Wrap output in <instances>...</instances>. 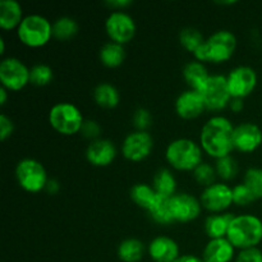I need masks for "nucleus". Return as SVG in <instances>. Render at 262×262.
Instances as JSON below:
<instances>
[{"label": "nucleus", "instance_id": "nucleus-19", "mask_svg": "<svg viewBox=\"0 0 262 262\" xmlns=\"http://www.w3.org/2000/svg\"><path fill=\"white\" fill-rule=\"evenodd\" d=\"M234 253V246L228 241V238L210 239L205 246L202 260L204 262H232Z\"/></svg>", "mask_w": 262, "mask_h": 262}, {"label": "nucleus", "instance_id": "nucleus-10", "mask_svg": "<svg viewBox=\"0 0 262 262\" xmlns=\"http://www.w3.org/2000/svg\"><path fill=\"white\" fill-rule=\"evenodd\" d=\"M105 30L113 42L124 43L129 42L136 35V22L124 10H114L105 20Z\"/></svg>", "mask_w": 262, "mask_h": 262}, {"label": "nucleus", "instance_id": "nucleus-9", "mask_svg": "<svg viewBox=\"0 0 262 262\" xmlns=\"http://www.w3.org/2000/svg\"><path fill=\"white\" fill-rule=\"evenodd\" d=\"M0 82L8 91H19L30 83V69L17 58H5L0 63Z\"/></svg>", "mask_w": 262, "mask_h": 262}, {"label": "nucleus", "instance_id": "nucleus-34", "mask_svg": "<svg viewBox=\"0 0 262 262\" xmlns=\"http://www.w3.org/2000/svg\"><path fill=\"white\" fill-rule=\"evenodd\" d=\"M193 177L197 181V183L202 184V186H205V188H206V187L216 183L215 179H216L217 174L216 170H215V166H212L211 164L204 163V161H202V163L193 170Z\"/></svg>", "mask_w": 262, "mask_h": 262}, {"label": "nucleus", "instance_id": "nucleus-31", "mask_svg": "<svg viewBox=\"0 0 262 262\" xmlns=\"http://www.w3.org/2000/svg\"><path fill=\"white\" fill-rule=\"evenodd\" d=\"M243 183L246 184L255 200L262 199V169L250 168L245 174Z\"/></svg>", "mask_w": 262, "mask_h": 262}, {"label": "nucleus", "instance_id": "nucleus-44", "mask_svg": "<svg viewBox=\"0 0 262 262\" xmlns=\"http://www.w3.org/2000/svg\"><path fill=\"white\" fill-rule=\"evenodd\" d=\"M7 96H8V90L4 87H0V104L4 105L7 102Z\"/></svg>", "mask_w": 262, "mask_h": 262}, {"label": "nucleus", "instance_id": "nucleus-15", "mask_svg": "<svg viewBox=\"0 0 262 262\" xmlns=\"http://www.w3.org/2000/svg\"><path fill=\"white\" fill-rule=\"evenodd\" d=\"M262 143V130L255 123H241L234 128V148L241 152H253Z\"/></svg>", "mask_w": 262, "mask_h": 262}, {"label": "nucleus", "instance_id": "nucleus-2", "mask_svg": "<svg viewBox=\"0 0 262 262\" xmlns=\"http://www.w3.org/2000/svg\"><path fill=\"white\" fill-rule=\"evenodd\" d=\"M237 49V37L232 31L220 30L209 38L193 53L194 59L201 63H224L229 60Z\"/></svg>", "mask_w": 262, "mask_h": 262}, {"label": "nucleus", "instance_id": "nucleus-8", "mask_svg": "<svg viewBox=\"0 0 262 262\" xmlns=\"http://www.w3.org/2000/svg\"><path fill=\"white\" fill-rule=\"evenodd\" d=\"M202 99L205 101V106L207 110L219 112L229 106L232 100V95L228 87L227 77L223 74H210L206 83L200 90Z\"/></svg>", "mask_w": 262, "mask_h": 262}, {"label": "nucleus", "instance_id": "nucleus-30", "mask_svg": "<svg viewBox=\"0 0 262 262\" xmlns=\"http://www.w3.org/2000/svg\"><path fill=\"white\" fill-rule=\"evenodd\" d=\"M179 41L187 51L194 53L205 42V38L199 30L193 27H187L183 28L179 33Z\"/></svg>", "mask_w": 262, "mask_h": 262}, {"label": "nucleus", "instance_id": "nucleus-27", "mask_svg": "<svg viewBox=\"0 0 262 262\" xmlns=\"http://www.w3.org/2000/svg\"><path fill=\"white\" fill-rule=\"evenodd\" d=\"M145 255V246L140 239L128 238L118 247V257L123 262H140Z\"/></svg>", "mask_w": 262, "mask_h": 262}, {"label": "nucleus", "instance_id": "nucleus-7", "mask_svg": "<svg viewBox=\"0 0 262 262\" xmlns=\"http://www.w3.org/2000/svg\"><path fill=\"white\" fill-rule=\"evenodd\" d=\"M15 178L18 184L30 193H37L46 188L48 174L40 161L35 159H23L15 166Z\"/></svg>", "mask_w": 262, "mask_h": 262}, {"label": "nucleus", "instance_id": "nucleus-38", "mask_svg": "<svg viewBox=\"0 0 262 262\" xmlns=\"http://www.w3.org/2000/svg\"><path fill=\"white\" fill-rule=\"evenodd\" d=\"M100 132H101V127H100L99 123L95 122V120H84L81 129V133L84 137L95 141L100 136Z\"/></svg>", "mask_w": 262, "mask_h": 262}, {"label": "nucleus", "instance_id": "nucleus-32", "mask_svg": "<svg viewBox=\"0 0 262 262\" xmlns=\"http://www.w3.org/2000/svg\"><path fill=\"white\" fill-rule=\"evenodd\" d=\"M215 170L217 177H220L224 181H232L235 178L238 173L237 161L232 156H225V158L217 159L215 164Z\"/></svg>", "mask_w": 262, "mask_h": 262}, {"label": "nucleus", "instance_id": "nucleus-33", "mask_svg": "<svg viewBox=\"0 0 262 262\" xmlns=\"http://www.w3.org/2000/svg\"><path fill=\"white\" fill-rule=\"evenodd\" d=\"M53 81V69L46 64H36L30 69V83L46 86Z\"/></svg>", "mask_w": 262, "mask_h": 262}, {"label": "nucleus", "instance_id": "nucleus-25", "mask_svg": "<svg viewBox=\"0 0 262 262\" xmlns=\"http://www.w3.org/2000/svg\"><path fill=\"white\" fill-rule=\"evenodd\" d=\"M130 199L137 206L148 211L156 202V200L159 199V194L156 193L154 187L150 184L137 183L130 189Z\"/></svg>", "mask_w": 262, "mask_h": 262}, {"label": "nucleus", "instance_id": "nucleus-22", "mask_svg": "<svg viewBox=\"0 0 262 262\" xmlns=\"http://www.w3.org/2000/svg\"><path fill=\"white\" fill-rule=\"evenodd\" d=\"M183 77L186 79L187 84L191 90L200 91L202 89L206 81L209 79L210 74L207 72L205 63H201L199 60L189 61L184 66L183 68Z\"/></svg>", "mask_w": 262, "mask_h": 262}, {"label": "nucleus", "instance_id": "nucleus-24", "mask_svg": "<svg viewBox=\"0 0 262 262\" xmlns=\"http://www.w3.org/2000/svg\"><path fill=\"white\" fill-rule=\"evenodd\" d=\"M94 99L99 106L105 107V109H113L119 104L120 95L117 87L107 82H102L95 87Z\"/></svg>", "mask_w": 262, "mask_h": 262}, {"label": "nucleus", "instance_id": "nucleus-5", "mask_svg": "<svg viewBox=\"0 0 262 262\" xmlns=\"http://www.w3.org/2000/svg\"><path fill=\"white\" fill-rule=\"evenodd\" d=\"M17 36L28 48H41L53 37V25L43 15H26L17 28Z\"/></svg>", "mask_w": 262, "mask_h": 262}, {"label": "nucleus", "instance_id": "nucleus-28", "mask_svg": "<svg viewBox=\"0 0 262 262\" xmlns=\"http://www.w3.org/2000/svg\"><path fill=\"white\" fill-rule=\"evenodd\" d=\"M147 212L151 216V219L158 223V224L168 225L174 223L173 214H171L170 209V199L159 196V199L156 200L155 204L152 205V207Z\"/></svg>", "mask_w": 262, "mask_h": 262}, {"label": "nucleus", "instance_id": "nucleus-11", "mask_svg": "<svg viewBox=\"0 0 262 262\" xmlns=\"http://www.w3.org/2000/svg\"><path fill=\"white\" fill-rule=\"evenodd\" d=\"M227 79L232 99H245L257 86V73L248 66H239L232 69Z\"/></svg>", "mask_w": 262, "mask_h": 262}, {"label": "nucleus", "instance_id": "nucleus-40", "mask_svg": "<svg viewBox=\"0 0 262 262\" xmlns=\"http://www.w3.org/2000/svg\"><path fill=\"white\" fill-rule=\"evenodd\" d=\"M106 5L114 10H123L132 5V2L130 0H109V2H106Z\"/></svg>", "mask_w": 262, "mask_h": 262}, {"label": "nucleus", "instance_id": "nucleus-26", "mask_svg": "<svg viewBox=\"0 0 262 262\" xmlns=\"http://www.w3.org/2000/svg\"><path fill=\"white\" fill-rule=\"evenodd\" d=\"M100 60L107 68H117L122 66L125 59L124 46L117 42H106L100 50Z\"/></svg>", "mask_w": 262, "mask_h": 262}, {"label": "nucleus", "instance_id": "nucleus-4", "mask_svg": "<svg viewBox=\"0 0 262 262\" xmlns=\"http://www.w3.org/2000/svg\"><path fill=\"white\" fill-rule=\"evenodd\" d=\"M201 145L189 138H177L171 141L165 151L166 161L181 171H193L202 163Z\"/></svg>", "mask_w": 262, "mask_h": 262}, {"label": "nucleus", "instance_id": "nucleus-18", "mask_svg": "<svg viewBox=\"0 0 262 262\" xmlns=\"http://www.w3.org/2000/svg\"><path fill=\"white\" fill-rule=\"evenodd\" d=\"M148 255L155 262H176L179 256V246L173 238L159 235L148 245Z\"/></svg>", "mask_w": 262, "mask_h": 262}, {"label": "nucleus", "instance_id": "nucleus-39", "mask_svg": "<svg viewBox=\"0 0 262 262\" xmlns=\"http://www.w3.org/2000/svg\"><path fill=\"white\" fill-rule=\"evenodd\" d=\"M14 130V124L5 114H2L0 117V138L2 141H5L8 137H10Z\"/></svg>", "mask_w": 262, "mask_h": 262}, {"label": "nucleus", "instance_id": "nucleus-37", "mask_svg": "<svg viewBox=\"0 0 262 262\" xmlns=\"http://www.w3.org/2000/svg\"><path fill=\"white\" fill-rule=\"evenodd\" d=\"M234 262H262V252L257 247L243 250L238 253Z\"/></svg>", "mask_w": 262, "mask_h": 262}, {"label": "nucleus", "instance_id": "nucleus-41", "mask_svg": "<svg viewBox=\"0 0 262 262\" xmlns=\"http://www.w3.org/2000/svg\"><path fill=\"white\" fill-rule=\"evenodd\" d=\"M230 110H233L234 113L242 112L243 107H245V104H243V99H232L229 102Z\"/></svg>", "mask_w": 262, "mask_h": 262}, {"label": "nucleus", "instance_id": "nucleus-45", "mask_svg": "<svg viewBox=\"0 0 262 262\" xmlns=\"http://www.w3.org/2000/svg\"><path fill=\"white\" fill-rule=\"evenodd\" d=\"M0 45H2V49H0V54L5 53V41L4 38H0Z\"/></svg>", "mask_w": 262, "mask_h": 262}, {"label": "nucleus", "instance_id": "nucleus-46", "mask_svg": "<svg viewBox=\"0 0 262 262\" xmlns=\"http://www.w3.org/2000/svg\"><path fill=\"white\" fill-rule=\"evenodd\" d=\"M219 4H235V2H220Z\"/></svg>", "mask_w": 262, "mask_h": 262}, {"label": "nucleus", "instance_id": "nucleus-6", "mask_svg": "<svg viewBox=\"0 0 262 262\" xmlns=\"http://www.w3.org/2000/svg\"><path fill=\"white\" fill-rule=\"evenodd\" d=\"M49 123L58 133L72 136L81 132L84 119L81 110L72 102H58L49 113Z\"/></svg>", "mask_w": 262, "mask_h": 262}, {"label": "nucleus", "instance_id": "nucleus-17", "mask_svg": "<svg viewBox=\"0 0 262 262\" xmlns=\"http://www.w3.org/2000/svg\"><path fill=\"white\" fill-rule=\"evenodd\" d=\"M117 148L110 140L97 138L92 141L86 150V159L95 166H107L114 161Z\"/></svg>", "mask_w": 262, "mask_h": 262}, {"label": "nucleus", "instance_id": "nucleus-14", "mask_svg": "<svg viewBox=\"0 0 262 262\" xmlns=\"http://www.w3.org/2000/svg\"><path fill=\"white\" fill-rule=\"evenodd\" d=\"M170 209L174 223H191L200 216L201 201L189 193H176L170 199Z\"/></svg>", "mask_w": 262, "mask_h": 262}, {"label": "nucleus", "instance_id": "nucleus-16", "mask_svg": "<svg viewBox=\"0 0 262 262\" xmlns=\"http://www.w3.org/2000/svg\"><path fill=\"white\" fill-rule=\"evenodd\" d=\"M205 109L206 106L201 92L196 90H187L176 100V112L182 119H196L205 112Z\"/></svg>", "mask_w": 262, "mask_h": 262}, {"label": "nucleus", "instance_id": "nucleus-12", "mask_svg": "<svg viewBox=\"0 0 262 262\" xmlns=\"http://www.w3.org/2000/svg\"><path fill=\"white\" fill-rule=\"evenodd\" d=\"M200 201L207 211L222 214L232 206L233 188L225 183H214L204 189Z\"/></svg>", "mask_w": 262, "mask_h": 262}, {"label": "nucleus", "instance_id": "nucleus-42", "mask_svg": "<svg viewBox=\"0 0 262 262\" xmlns=\"http://www.w3.org/2000/svg\"><path fill=\"white\" fill-rule=\"evenodd\" d=\"M59 188H60V186H59L58 181H55V179H49L48 184H46V191L49 192V193L51 194H55L56 192L59 191Z\"/></svg>", "mask_w": 262, "mask_h": 262}, {"label": "nucleus", "instance_id": "nucleus-20", "mask_svg": "<svg viewBox=\"0 0 262 262\" xmlns=\"http://www.w3.org/2000/svg\"><path fill=\"white\" fill-rule=\"evenodd\" d=\"M23 9L17 0L0 2V27L5 31L19 27L23 20Z\"/></svg>", "mask_w": 262, "mask_h": 262}, {"label": "nucleus", "instance_id": "nucleus-3", "mask_svg": "<svg viewBox=\"0 0 262 262\" xmlns=\"http://www.w3.org/2000/svg\"><path fill=\"white\" fill-rule=\"evenodd\" d=\"M227 238L235 250L255 248L262 241V220L256 215H237L230 223Z\"/></svg>", "mask_w": 262, "mask_h": 262}, {"label": "nucleus", "instance_id": "nucleus-35", "mask_svg": "<svg viewBox=\"0 0 262 262\" xmlns=\"http://www.w3.org/2000/svg\"><path fill=\"white\" fill-rule=\"evenodd\" d=\"M253 201H256L255 197L245 183H239L233 187V204L238 205V206H246Z\"/></svg>", "mask_w": 262, "mask_h": 262}, {"label": "nucleus", "instance_id": "nucleus-13", "mask_svg": "<svg viewBox=\"0 0 262 262\" xmlns=\"http://www.w3.org/2000/svg\"><path fill=\"white\" fill-rule=\"evenodd\" d=\"M154 148V140L147 130H135L124 138L122 152L127 160L142 161L147 158Z\"/></svg>", "mask_w": 262, "mask_h": 262}, {"label": "nucleus", "instance_id": "nucleus-23", "mask_svg": "<svg viewBox=\"0 0 262 262\" xmlns=\"http://www.w3.org/2000/svg\"><path fill=\"white\" fill-rule=\"evenodd\" d=\"M152 187L159 196L171 199L177 191V179L169 169L163 168L154 176Z\"/></svg>", "mask_w": 262, "mask_h": 262}, {"label": "nucleus", "instance_id": "nucleus-43", "mask_svg": "<svg viewBox=\"0 0 262 262\" xmlns=\"http://www.w3.org/2000/svg\"><path fill=\"white\" fill-rule=\"evenodd\" d=\"M176 262H204L202 257H197V256L193 255H183L178 258Z\"/></svg>", "mask_w": 262, "mask_h": 262}, {"label": "nucleus", "instance_id": "nucleus-1", "mask_svg": "<svg viewBox=\"0 0 262 262\" xmlns=\"http://www.w3.org/2000/svg\"><path fill=\"white\" fill-rule=\"evenodd\" d=\"M234 128L233 123L223 115L210 118L200 133L202 150L216 160L229 156L234 150Z\"/></svg>", "mask_w": 262, "mask_h": 262}, {"label": "nucleus", "instance_id": "nucleus-21", "mask_svg": "<svg viewBox=\"0 0 262 262\" xmlns=\"http://www.w3.org/2000/svg\"><path fill=\"white\" fill-rule=\"evenodd\" d=\"M235 215L232 212H222V214H212L205 222V232L210 239H219L227 238L230 223L233 222Z\"/></svg>", "mask_w": 262, "mask_h": 262}, {"label": "nucleus", "instance_id": "nucleus-36", "mask_svg": "<svg viewBox=\"0 0 262 262\" xmlns=\"http://www.w3.org/2000/svg\"><path fill=\"white\" fill-rule=\"evenodd\" d=\"M151 113L147 109H141L136 110L135 114H133V124L137 128V130H146L151 125Z\"/></svg>", "mask_w": 262, "mask_h": 262}, {"label": "nucleus", "instance_id": "nucleus-29", "mask_svg": "<svg viewBox=\"0 0 262 262\" xmlns=\"http://www.w3.org/2000/svg\"><path fill=\"white\" fill-rule=\"evenodd\" d=\"M78 32V23L71 17L58 18L53 23V37L59 41L71 40Z\"/></svg>", "mask_w": 262, "mask_h": 262}]
</instances>
